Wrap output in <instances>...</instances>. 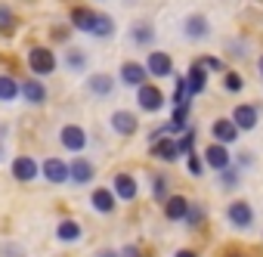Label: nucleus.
I'll list each match as a JSON object with an SVG mask.
<instances>
[{
  "instance_id": "1",
  "label": "nucleus",
  "mask_w": 263,
  "mask_h": 257,
  "mask_svg": "<svg viewBox=\"0 0 263 257\" xmlns=\"http://www.w3.org/2000/svg\"><path fill=\"white\" fill-rule=\"evenodd\" d=\"M71 25L78 31H87V34H96V38H108L115 31V22L102 13H90V10H71Z\"/></svg>"
},
{
  "instance_id": "2",
  "label": "nucleus",
  "mask_w": 263,
  "mask_h": 257,
  "mask_svg": "<svg viewBox=\"0 0 263 257\" xmlns=\"http://www.w3.org/2000/svg\"><path fill=\"white\" fill-rule=\"evenodd\" d=\"M204 164H208L211 171L223 174V171H229L235 161H232V155H229V149H226L223 143H211V146L204 149Z\"/></svg>"
},
{
  "instance_id": "3",
  "label": "nucleus",
  "mask_w": 263,
  "mask_h": 257,
  "mask_svg": "<svg viewBox=\"0 0 263 257\" xmlns=\"http://www.w3.org/2000/svg\"><path fill=\"white\" fill-rule=\"evenodd\" d=\"M226 220L235 226V229H251L254 226V208H251V201H232L229 208H226Z\"/></svg>"
},
{
  "instance_id": "4",
  "label": "nucleus",
  "mask_w": 263,
  "mask_h": 257,
  "mask_svg": "<svg viewBox=\"0 0 263 257\" xmlns=\"http://www.w3.org/2000/svg\"><path fill=\"white\" fill-rule=\"evenodd\" d=\"M28 65H31L34 75H50V71H56V56L47 47H34L28 53Z\"/></svg>"
},
{
  "instance_id": "5",
  "label": "nucleus",
  "mask_w": 263,
  "mask_h": 257,
  "mask_svg": "<svg viewBox=\"0 0 263 257\" xmlns=\"http://www.w3.org/2000/svg\"><path fill=\"white\" fill-rule=\"evenodd\" d=\"M211 131H214V140H217V143H223V146L238 143V134H241L238 127H235V121H232V118H217Z\"/></svg>"
},
{
  "instance_id": "6",
  "label": "nucleus",
  "mask_w": 263,
  "mask_h": 257,
  "mask_svg": "<svg viewBox=\"0 0 263 257\" xmlns=\"http://www.w3.org/2000/svg\"><path fill=\"white\" fill-rule=\"evenodd\" d=\"M186 87H189V99L192 96H201L208 90V68L201 62H192V68L186 75Z\"/></svg>"
},
{
  "instance_id": "7",
  "label": "nucleus",
  "mask_w": 263,
  "mask_h": 257,
  "mask_svg": "<svg viewBox=\"0 0 263 257\" xmlns=\"http://www.w3.org/2000/svg\"><path fill=\"white\" fill-rule=\"evenodd\" d=\"M146 75H149V68L146 65H140V62H124L121 65V81L124 84H130V87H146Z\"/></svg>"
},
{
  "instance_id": "8",
  "label": "nucleus",
  "mask_w": 263,
  "mask_h": 257,
  "mask_svg": "<svg viewBox=\"0 0 263 257\" xmlns=\"http://www.w3.org/2000/svg\"><path fill=\"white\" fill-rule=\"evenodd\" d=\"M59 140H62V146L71 149V152H81V149L87 146V134L81 131L78 124H65V127H62V134H59Z\"/></svg>"
},
{
  "instance_id": "9",
  "label": "nucleus",
  "mask_w": 263,
  "mask_h": 257,
  "mask_svg": "<svg viewBox=\"0 0 263 257\" xmlns=\"http://www.w3.org/2000/svg\"><path fill=\"white\" fill-rule=\"evenodd\" d=\"M146 68H149V75H155V78H167V75L174 71V59H171L167 53L155 50V53H149V59H146Z\"/></svg>"
},
{
  "instance_id": "10",
  "label": "nucleus",
  "mask_w": 263,
  "mask_h": 257,
  "mask_svg": "<svg viewBox=\"0 0 263 257\" xmlns=\"http://www.w3.org/2000/svg\"><path fill=\"white\" fill-rule=\"evenodd\" d=\"M137 102H140V108L143 112H158L161 105H164V93L158 90V87H140V93H137Z\"/></svg>"
},
{
  "instance_id": "11",
  "label": "nucleus",
  "mask_w": 263,
  "mask_h": 257,
  "mask_svg": "<svg viewBox=\"0 0 263 257\" xmlns=\"http://www.w3.org/2000/svg\"><path fill=\"white\" fill-rule=\"evenodd\" d=\"M41 171H44V177H47L50 183H65V180L71 177V164H65V161H59V158H47V161L41 164Z\"/></svg>"
},
{
  "instance_id": "12",
  "label": "nucleus",
  "mask_w": 263,
  "mask_h": 257,
  "mask_svg": "<svg viewBox=\"0 0 263 257\" xmlns=\"http://www.w3.org/2000/svg\"><path fill=\"white\" fill-rule=\"evenodd\" d=\"M229 118L235 121V127H238V131H254V127H257V108H254V105H248V102L235 105Z\"/></svg>"
},
{
  "instance_id": "13",
  "label": "nucleus",
  "mask_w": 263,
  "mask_h": 257,
  "mask_svg": "<svg viewBox=\"0 0 263 257\" xmlns=\"http://www.w3.org/2000/svg\"><path fill=\"white\" fill-rule=\"evenodd\" d=\"M137 115L134 112H115L111 115V127L121 134V137H130V134H137Z\"/></svg>"
},
{
  "instance_id": "14",
  "label": "nucleus",
  "mask_w": 263,
  "mask_h": 257,
  "mask_svg": "<svg viewBox=\"0 0 263 257\" xmlns=\"http://www.w3.org/2000/svg\"><path fill=\"white\" fill-rule=\"evenodd\" d=\"M152 155L161 158V161H177L180 158V146H177V140L164 137V140H155L152 143Z\"/></svg>"
},
{
  "instance_id": "15",
  "label": "nucleus",
  "mask_w": 263,
  "mask_h": 257,
  "mask_svg": "<svg viewBox=\"0 0 263 257\" xmlns=\"http://www.w3.org/2000/svg\"><path fill=\"white\" fill-rule=\"evenodd\" d=\"M164 214H167V220H186V214H189V198H186V195H171V198L164 201Z\"/></svg>"
},
{
  "instance_id": "16",
  "label": "nucleus",
  "mask_w": 263,
  "mask_h": 257,
  "mask_svg": "<svg viewBox=\"0 0 263 257\" xmlns=\"http://www.w3.org/2000/svg\"><path fill=\"white\" fill-rule=\"evenodd\" d=\"M115 195L124 198V201H134L137 198V180L130 174H118L115 177Z\"/></svg>"
},
{
  "instance_id": "17",
  "label": "nucleus",
  "mask_w": 263,
  "mask_h": 257,
  "mask_svg": "<svg viewBox=\"0 0 263 257\" xmlns=\"http://www.w3.org/2000/svg\"><path fill=\"white\" fill-rule=\"evenodd\" d=\"M13 177H16V180H25V183L34 180V177H37V161L28 158V155L16 158V161H13Z\"/></svg>"
},
{
  "instance_id": "18",
  "label": "nucleus",
  "mask_w": 263,
  "mask_h": 257,
  "mask_svg": "<svg viewBox=\"0 0 263 257\" xmlns=\"http://www.w3.org/2000/svg\"><path fill=\"white\" fill-rule=\"evenodd\" d=\"M90 201H93V208H96L99 214H111V211H115V192H111V189H93Z\"/></svg>"
},
{
  "instance_id": "19",
  "label": "nucleus",
  "mask_w": 263,
  "mask_h": 257,
  "mask_svg": "<svg viewBox=\"0 0 263 257\" xmlns=\"http://www.w3.org/2000/svg\"><path fill=\"white\" fill-rule=\"evenodd\" d=\"M186 34H189L192 41H201V38H208V34H211V25H208V19H204V16H189V19H186Z\"/></svg>"
},
{
  "instance_id": "20",
  "label": "nucleus",
  "mask_w": 263,
  "mask_h": 257,
  "mask_svg": "<svg viewBox=\"0 0 263 257\" xmlns=\"http://www.w3.org/2000/svg\"><path fill=\"white\" fill-rule=\"evenodd\" d=\"M130 34H134V44H137V47H149V44L155 41V28H152L149 22H137Z\"/></svg>"
},
{
  "instance_id": "21",
  "label": "nucleus",
  "mask_w": 263,
  "mask_h": 257,
  "mask_svg": "<svg viewBox=\"0 0 263 257\" xmlns=\"http://www.w3.org/2000/svg\"><path fill=\"white\" fill-rule=\"evenodd\" d=\"M87 87H90V93H96V96H108V93L115 90V81H111L108 75H93Z\"/></svg>"
},
{
  "instance_id": "22",
  "label": "nucleus",
  "mask_w": 263,
  "mask_h": 257,
  "mask_svg": "<svg viewBox=\"0 0 263 257\" xmlns=\"http://www.w3.org/2000/svg\"><path fill=\"white\" fill-rule=\"evenodd\" d=\"M71 180H74V183H90V180H93V164L84 161V158L71 161Z\"/></svg>"
},
{
  "instance_id": "23",
  "label": "nucleus",
  "mask_w": 263,
  "mask_h": 257,
  "mask_svg": "<svg viewBox=\"0 0 263 257\" xmlns=\"http://www.w3.org/2000/svg\"><path fill=\"white\" fill-rule=\"evenodd\" d=\"M22 96H25L28 102H44V99H47V90H44V84H37V81H25V84H22Z\"/></svg>"
},
{
  "instance_id": "24",
  "label": "nucleus",
  "mask_w": 263,
  "mask_h": 257,
  "mask_svg": "<svg viewBox=\"0 0 263 257\" xmlns=\"http://www.w3.org/2000/svg\"><path fill=\"white\" fill-rule=\"evenodd\" d=\"M56 232H59V238H62V242H78V238H81V226H78L74 220H62Z\"/></svg>"
},
{
  "instance_id": "25",
  "label": "nucleus",
  "mask_w": 263,
  "mask_h": 257,
  "mask_svg": "<svg viewBox=\"0 0 263 257\" xmlns=\"http://www.w3.org/2000/svg\"><path fill=\"white\" fill-rule=\"evenodd\" d=\"M19 84L13 81V78H7V75H0V99H16L19 96Z\"/></svg>"
},
{
  "instance_id": "26",
  "label": "nucleus",
  "mask_w": 263,
  "mask_h": 257,
  "mask_svg": "<svg viewBox=\"0 0 263 257\" xmlns=\"http://www.w3.org/2000/svg\"><path fill=\"white\" fill-rule=\"evenodd\" d=\"M177 146H180V155H192V146H195V131H192V127L183 137H177Z\"/></svg>"
},
{
  "instance_id": "27",
  "label": "nucleus",
  "mask_w": 263,
  "mask_h": 257,
  "mask_svg": "<svg viewBox=\"0 0 263 257\" xmlns=\"http://www.w3.org/2000/svg\"><path fill=\"white\" fill-rule=\"evenodd\" d=\"M13 28H16V16H13V10L0 4V31H13Z\"/></svg>"
},
{
  "instance_id": "28",
  "label": "nucleus",
  "mask_w": 263,
  "mask_h": 257,
  "mask_svg": "<svg viewBox=\"0 0 263 257\" xmlns=\"http://www.w3.org/2000/svg\"><path fill=\"white\" fill-rule=\"evenodd\" d=\"M220 186H223V189H235V186H238V168H235V164L220 174Z\"/></svg>"
},
{
  "instance_id": "29",
  "label": "nucleus",
  "mask_w": 263,
  "mask_h": 257,
  "mask_svg": "<svg viewBox=\"0 0 263 257\" xmlns=\"http://www.w3.org/2000/svg\"><path fill=\"white\" fill-rule=\"evenodd\" d=\"M223 87H226L229 93H238V90L245 87V81H241V75H235V71H226V78H223Z\"/></svg>"
},
{
  "instance_id": "30",
  "label": "nucleus",
  "mask_w": 263,
  "mask_h": 257,
  "mask_svg": "<svg viewBox=\"0 0 263 257\" xmlns=\"http://www.w3.org/2000/svg\"><path fill=\"white\" fill-rule=\"evenodd\" d=\"M186 223H189V226H201V223H204V208H201V205H189Z\"/></svg>"
},
{
  "instance_id": "31",
  "label": "nucleus",
  "mask_w": 263,
  "mask_h": 257,
  "mask_svg": "<svg viewBox=\"0 0 263 257\" xmlns=\"http://www.w3.org/2000/svg\"><path fill=\"white\" fill-rule=\"evenodd\" d=\"M257 164V155L254 152H238V158H235V168L238 171H251Z\"/></svg>"
},
{
  "instance_id": "32",
  "label": "nucleus",
  "mask_w": 263,
  "mask_h": 257,
  "mask_svg": "<svg viewBox=\"0 0 263 257\" xmlns=\"http://www.w3.org/2000/svg\"><path fill=\"white\" fill-rule=\"evenodd\" d=\"M152 189H155V192H152V195H155V198H158V201H167V198H171V195H167V180H164V177H161V174H158V177H155V183H152Z\"/></svg>"
},
{
  "instance_id": "33",
  "label": "nucleus",
  "mask_w": 263,
  "mask_h": 257,
  "mask_svg": "<svg viewBox=\"0 0 263 257\" xmlns=\"http://www.w3.org/2000/svg\"><path fill=\"white\" fill-rule=\"evenodd\" d=\"M198 62H201V65H204L208 71H226V65H223V62H220L217 56H201Z\"/></svg>"
},
{
  "instance_id": "34",
  "label": "nucleus",
  "mask_w": 263,
  "mask_h": 257,
  "mask_svg": "<svg viewBox=\"0 0 263 257\" xmlns=\"http://www.w3.org/2000/svg\"><path fill=\"white\" fill-rule=\"evenodd\" d=\"M186 168H189V174H192V177H201V171H204V168H201V158H198L195 152H192V155H186Z\"/></svg>"
},
{
  "instance_id": "35",
  "label": "nucleus",
  "mask_w": 263,
  "mask_h": 257,
  "mask_svg": "<svg viewBox=\"0 0 263 257\" xmlns=\"http://www.w3.org/2000/svg\"><path fill=\"white\" fill-rule=\"evenodd\" d=\"M121 257H143V254H140V248H137V245H127V248L121 251Z\"/></svg>"
},
{
  "instance_id": "36",
  "label": "nucleus",
  "mask_w": 263,
  "mask_h": 257,
  "mask_svg": "<svg viewBox=\"0 0 263 257\" xmlns=\"http://www.w3.org/2000/svg\"><path fill=\"white\" fill-rule=\"evenodd\" d=\"M68 62H71L74 68H84V56H81V53H68Z\"/></svg>"
},
{
  "instance_id": "37",
  "label": "nucleus",
  "mask_w": 263,
  "mask_h": 257,
  "mask_svg": "<svg viewBox=\"0 0 263 257\" xmlns=\"http://www.w3.org/2000/svg\"><path fill=\"white\" fill-rule=\"evenodd\" d=\"M174 257H198V254H195V251H189V248H180Z\"/></svg>"
},
{
  "instance_id": "38",
  "label": "nucleus",
  "mask_w": 263,
  "mask_h": 257,
  "mask_svg": "<svg viewBox=\"0 0 263 257\" xmlns=\"http://www.w3.org/2000/svg\"><path fill=\"white\" fill-rule=\"evenodd\" d=\"M99 257H121V254H115L111 248H105V251H99Z\"/></svg>"
},
{
  "instance_id": "39",
  "label": "nucleus",
  "mask_w": 263,
  "mask_h": 257,
  "mask_svg": "<svg viewBox=\"0 0 263 257\" xmlns=\"http://www.w3.org/2000/svg\"><path fill=\"white\" fill-rule=\"evenodd\" d=\"M257 68H260V75H263V56H260V59H257Z\"/></svg>"
},
{
  "instance_id": "40",
  "label": "nucleus",
  "mask_w": 263,
  "mask_h": 257,
  "mask_svg": "<svg viewBox=\"0 0 263 257\" xmlns=\"http://www.w3.org/2000/svg\"><path fill=\"white\" fill-rule=\"evenodd\" d=\"M232 257H238V254H232Z\"/></svg>"
}]
</instances>
